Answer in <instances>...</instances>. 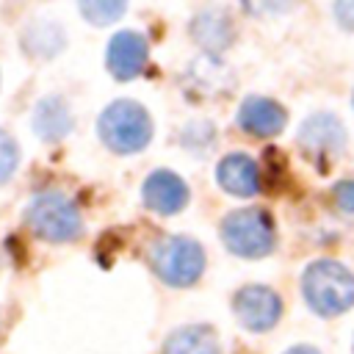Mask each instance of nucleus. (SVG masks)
<instances>
[{
    "label": "nucleus",
    "mask_w": 354,
    "mask_h": 354,
    "mask_svg": "<svg viewBox=\"0 0 354 354\" xmlns=\"http://www.w3.org/2000/svg\"><path fill=\"white\" fill-rule=\"evenodd\" d=\"M301 296L321 318L343 315L354 307V274L337 260H315L301 274Z\"/></svg>",
    "instance_id": "nucleus-1"
},
{
    "label": "nucleus",
    "mask_w": 354,
    "mask_h": 354,
    "mask_svg": "<svg viewBox=\"0 0 354 354\" xmlns=\"http://www.w3.org/2000/svg\"><path fill=\"white\" fill-rule=\"evenodd\" d=\"M97 133L102 144L116 155H133L141 152L152 138V119L147 108L136 100H116L111 102L100 119Z\"/></svg>",
    "instance_id": "nucleus-2"
},
{
    "label": "nucleus",
    "mask_w": 354,
    "mask_h": 354,
    "mask_svg": "<svg viewBox=\"0 0 354 354\" xmlns=\"http://www.w3.org/2000/svg\"><path fill=\"white\" fill-rule=\"evenodd\" d=\"M25 224L33 235L50 243H66L80 238L83 232V216L77 205L58 191L36 194L25 207Z\"/></svg>",
    "instance_id": "nucleus-3"
},
{
    "label": "nucleus",
    "mask_w": 354,
    "mask_h": 354,
    "mask_svg": "<svg viewBox=\"0 0 354 354\" xmlns=\"http://www.w3.org/2000/svg\"><path fill=\"white\" fill-rule=\"evenodd\" d=\"M218 235L224 246L238 257H266L277 246V230L263 207H238L221 218Z\"/></svg>",
    "instance_id": "nucleus-4"
},
{
    "label": "nucleus",
    "mask_w": 354,
    "mask_h": 354,
    "mask_svg": "<svg viewBox=\"0 0 354 354\" xmlns=\"http://www.w3.org/2000/svg\"><path fill=\"white\" fill-rule=\"evenodd\" d=\"M149 268L169 288H188L205 271V249L185 235H166L149 249Z\"/></svg>",
    "instance_id": "nucleus-5"
},
{
    "label": "nucleus",
    "mask_w": 354,
    "mask_h": 354,
    "mask_svg": "<svg viewBox=\"0 0 354 354\" xmlns=\"http://www.w3.org/2000/svg\"><path fill=\"white\" fill-rule=\"evenodd\" d=\"M299 147L315 163H332L346 147V127L332 113H313L299 127Z\"/></svg>",
    "instance_id": "nucleus-6"
},
{
    "label": "nucleus",
    "mask_w": 354,
    "mask_h": 354,
    "mask_svg": "<svg viewBox=\"0 0 354 354\" xmlns=\"http://www.w3.org/2000/svg\"><path fill=\"white\" fill-rule=\"evenodd\" d=\"M232 313L249 332H268L282 315V299L268 285H246L232 296Z\"/></svg>",
    "instance_id": "nucleus-7"
},
{
    "label": "nucleus",
    "mask_w": 354,
    "mask_h": 354,
    "mask_svg": "<svg viewBox=\"0 0 354 354\" xmlns=\"http://www.w3.org/2000/svg\"><path fill=\"white\" fill-rule=\"evenodd\" d=\"M149 58V44L138 30H119L108 41L105 66L116 80H133L144 72Z\"/></svg>",
    "instance_id": "nucleus-8"
},
{
    "label": "nucleus",
    "mask_w": 354,
    "mask_h": 354,
    "mask_svg": "<svg viewBox=\"0 0 354 354\" xmlns=\"http://www.w3.org/2000/svg\"><path fill=\"white\" fill-rule=\"evenodd\" d=\"M238 127L254 138H274L285 130L288 124V111L271 100V97H260V94H252L241 102L238 108V116H235Z\"/></svg>",
    "instance_id": "nucleus-9"
},
{
    "label": "nucleus",
    "mask_w": 354,
    "mask_h": 354,
    "mask_svg": "<svg viewBox=\"0 0 354 354\" xmlns=\"http://www.w3.org/2000/svg\"><path fill=\"white\" fill-rule=\"evenodd\" d=\"M188 185L180 174L169 171V169H155L144 185H141V199L152 213L160 216H174L188 205Z\"/></svg>",
    "instance_id": "nucleus-10"
},
{
    "label": "nucleus",
    "mask_w": 354,
    "mask_h": 354,
    "mask_svg": "<svg viewBox=\"0 0 354 354\" xmlns=\"http://www.w3.org/2000/svg\"><path fill=\"white\" fill-rule=\"evenodd\" d=\"M216 183L232 196H254L263 188L260 166L246 152H230L216 163Z\"/></svg>",
    "instance_id": "nucleus-11"
},
{
    "label": "nucleus",
    "mask_w": 354,
    "mask_h": 354,
    "mask_svg": "<svg viewBox=\"0 0 354 354\" xmlns=\"http://www.w3.org/2000/svg\"><path fill=\"white\" fill-rule=\"evenodd\" d=\"M191 39L205 50L221 55L235 41V22L224 8H202L191 19Z\"/></svg>",
    "instance_id": "nucleus-12"
},
{
    "label": "nucleus",
    "mask_w": 354,
    "mask_h": 354,
    "mask_svg": "<svg viewBox=\"0 0 354 354\" xmlns=\"http://www.w3.org/2000/svg\"><path fill=\"white\" fill-rule=\"evenodd\" d=\"M185 83L199 97H218V94H227L232 88L235 77L216 53H205L202 58L191 61V66L185 72Z\"/></svg>",
    "instance_id": "nucleus-13"
},
{
    "label": "nucleus",
    "mask_w": 354,
    "mask_h": 354,
    "mask_svg": "<svg viewBox=\"0 0 354 354\" xmlns=\"http://www.w3.org/2000/svg\"><path fill=\"white\" fill-rule=\"evenodd\" d=\"M30 124H33V133L41 141H58L66 133H72L75 119H72V111H69L66 100L58 97V94H50V97L36 102Z\"/></svg>",
    "instance_id": "nucleus-14"
},
{
    "label": "nucleus",
    "mask_w": 354,
    "mask_h": 354,
    "mask_svg": "<svg viewBox=\"0 0 354 354\" xmlns=\"http://www.w3.org/2000/svg\"><path fill=\"white\" fill-rule=\"evenodd\" d=\"M163 354H224V351L216 332L207 324H188L166 337Z\"/></svg>",
    "instance_id": "nucleus-15"
},
{
    "label": "nucleus",
    "mask_w": 354,
    "mask_h": 354,
    "mask_svg": "<svg viewBox=\"0 0 354 354\" xmlns=\"http://www.w3.org/2000/svg\"><path fill=\"white\" fill-rule=\"evenodd\" d=\"M22 41H25V50H28L30 55L50 58V55H55V53L64 50V41H66V39H64V30H61L55 22L41 19V22H33V25L25 30Z\"/></svg>",
    "instance_id": "nucleus-16"
},
{
    "label": "nucleus",
    "mask_w": 354,
    "mask_h": 354,
    "mask_svg": "<svg viewBox=\"0 0 354 354\" xmlns=\"http://www.w3.org/2000/svg\"><path fill=\"white\" fill-rule=\"evenodd\" d=\"M77 8L86 22L105 28V25L122 19V14L127 11V0H77Z\"/></svg>",
    "instance_id": "nucleus-17"
},
{
    "label": "nucleus",
    "mask_w": 354,
    "mask_h": 354,
    "mask_svg": "<svg viewBox=\"0 0 354 354\" xmlns=\"http://www.w3.org/2000/svg\"><path fill=\"white\" fill-rule=\"evenodd\" d=\"M17 163H19V147H17V141L6 130H0V185L8 183V177L17 171Z\"/></svg>",
    "instance_id": "nucleus-18"
},
{
    "label": "nucleus",
    "mask_w": 354,
    "mask_h": 354,
    "mask_svg": "<svg viewBox=\"0 0 354 354\" xmlns=\"http://www.w3.org/2000/svg\"><path fill=\"white\" fill-rule=\"evenodd\" d=\"M332 205L346 213V216H354V180L346 177V180H337L332 185Z\"/></svg>",
    "instance_id": "nucleus-19"
},
{
    "label": "nucleus",
    "mask_w": 354,
    "mask_h": 354,
    "mask_svg": "<svg viewBox=\"0 0 354 354\" xmlns=\"http://www.w3.org/2000/svg\"><path fill=\"white\" fill-rule=\"evenodd\" d=\"M332 14L343 30H354V0H332Z\"/></svg>",
    "instance_id": "nucleus-20"
},
{
    "label": "nucleus",
    "mask_w": 354,
    "mask_h": 354,
    "mask_svg": "<svg viewBox=\"0 0 354 354\" xmlns=\"http://www.w3.org/2000/svg\"><path fill=\"white\" fill-rule=\"evenodd\" d=\"M243 3H246V8L252 14H268L271 11V3L268 0H243Z\"/></svg>",
    "instance_id": "nucleus-21"
},
{
    "label": "nucleus",
    "mask_w": 354,
    "mask_h": 354,
    "mask_svg": "<svg viewBox=\"0 0 354 354\" xmlns=\"http://www.w3.org/2000/svg\"><path fill=\"white\" fill-rule=\"evenodd\" d=\"M285 354H321V351L313 348V346H293V348H288Z\"/></svg>",
    "instance_id": "nucleus-22"
},
{
    "label": "nucleus",
    "mask_w": 354,
    "mask_h": 354,
    "mask_svg": "<svg viewBox=\"0 0 354 354\" xmlns=\"http://www.w3.org/2000/svg\"><path fill=\"white\" fill-rule=\"evenodd\" d=\"M351 354H354V340H351Z\"/></svg>",
    "instance_id": "nucleus-23"
},
{
    "label": "nucleus",
    "mask_w": 354,
    "mask_h": 354,
    "mask_svg": "<svg viewBox=\"0 0 354 354\" xmlns=\"http://www.w3.org/2000/svg\"><path fill=\"white\" fill-rule=\"evenodd\" d=\"M351 102H354V94H351Z\"/></svg>",
    "instance_id": "nucleus-24"
}]
</instances>
